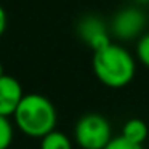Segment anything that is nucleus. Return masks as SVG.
I'll return each instance as SVG.
<instances>
[{
	"instance_id": "7ed1b4c3",
	"label": "nucleus",
	"mask_w": 149,
	"mask_h": 149,
	"mask_svg": "<svg viewBox=\"0 0 149 149\" xmlns=\"http://www.w3.org/2000/svg\"><path fill=\"white\" fill-rule=\"evenodd\" d=\"M74 136L82 149H104L112 139L111 123L101 114H85L75 123Z\"/></svg>"
},
{
	"instance_id": "ddd939ff",
	"label": "nucleus",
	"mask_w": 149,
	"mask_h": 149,
	"mask_svg": "<svg viewBox=\"0 0 149 149\" xmlns=\"http://www.w3.org/2000/svg\"><path fill=\"white\" fill-rule=\"evenodd\" d=\"M3 75V66H2V63H0V77Z\"/></svg>"
},
{
	"instance_id": "f257e3e1",
	"label": "nucleus",
	"mask_w": 149,
	"mask_h": 149,
	"mask_svg": "<svg viewBox=\"0 0 149 149\" xmlns=\"http://www.w3.org/2000/svg\"><path fill=\"white\" fill-rule=\"evenodd\" d=\"M93 71L98 80L109 88H122L133 80L136 72L135 58L127 48L107 43L93 55Z\"/></svg>"
},
{
	"instance_id": "423d86ee",
	"label": "nucleus",
	"mask_w": 149,
	"mask_h": 149,
	"mask_svg": "<svg viewBox=\"0 0 149 149\" xmlns=\"http://www.w3.org/2000/svg\"><path fill=\"white\" fill-rule=\"evenodd\" d=\"M79 34H80L82 40L88 47L93 48V52H96V50L103 48L104 45L111 43L109 34H107L104 23L95 16H88L85 19H82V23L79 24Z\"/></svg>"
},
{
	"instance_id": "f8f14e48",
	"label": "nucleus",
	"mask_w": 149,
	"mask_h": 149,
	"mask_svg": "<svg viewBox=\"0 0 149 149\" xmlns=\"http://www.w3.org/2000/svg\"><path fill=\"white\" fill-rule=\"evenodd\" d=\"M5 29H7V13H5L3 7L0 5V37L5 32Z\"/></svg>"
},
{
	"instance_id": "1a4fd4ad",
	"label": "nucleus",
	"mask_w": 149,
	"mask_h": 149,
	"mask_svg": "<svg viewBox=\"0 0 149 149\" xmlns=\"http://www.w3.org/2000/svg\"><path fill=\"white\" fill-rule=\"evenodd\" d=\"M13 141V125L7 116H0V149H8Z\"/></svg>"
},
{
	"instance_id": "39448f33",
	"label": "nucleus",
	"mask_w": 149,
	"mask_h": 149,
	"mask_svg": "<svg viewBox=\"0 0 149 149\" xmlns=\"http://www.w3.org/2000/svg\"><path fill=\"white\" fill-rule=\"evenodd\" d=\"M23 96V87L16 79L5 74L0 77V116H13Z\"/></svg>"
},
{
	"instance_id": "9d476101",
	"label": "nucleus",
	"mask_w": 149,
	"mask_h": 149,
	"mask_svg": "<svg viewBox=\"0 0 149 149\" xmlns=\"http://www.w3.org/2000/svg\"><path fill=\"white\" fill-rule=\"evenodd\" d=\"M136 56L141 64L149 68V32L139 37L138 43H136Z\"/></svg>"
},
{
	"instance_id": "6e6552de",
	"label": "nucleus",
	"mask_w": 149,
	"mask_h": 149,
	"mask_svg": "<svg viewBox=\"0 0 149 149\" xmlns=\"http://www.w3.org/2000/svg\"><path fill=\"white\" fill-rule=\"evenodd\" d=\"M40 139H42L40 141V149H72L71 139L64 133L56 132V130H52Z\"/></svg>"
},
{
	"instance_id": "0eeeda50",
	"label": "nucleus",
	"mask_w": 149,
	"mask_h": 149,
	"mask_svg": "<svg viewBox=\"0 0 149 149\" xmlns=\"http://www.w3.org/2000/svg\"><path fill=\"white\" fill-rule=\"evenodd\" d=\"M149 135V130H148V125L144 123V120L141 119H130L125 122L122 128V135L127 141L130 143H135V144H139L143 146V143L146 141Z\"/></svg>"
},
{
	"instance_id": "20e7f679",
	"label": "nucleus",
	"mask_w": 149,
	"mask_h": 149,
	"mask_svg": "<svg viewBox=\"0 0 149 149\" xmlns=\"http://www.w3.org/2000/svg\"><path fill=\"white\" fill-rule=\"evenodd\" d=\"M146 24V16L141 10L138 8H123L116 15L112 21V29L114 36L122 40H130L133 37L139 36Z\"/></svg>"
},
{
	"instance_id": "9b49d317",
	"label": "nucleus",
	"mask_w": 149,
	"mask_h": 149,
	"mask_svg": "<svg viewBox=\"0 0 149 149\" xmlns=\"http://www.w3.org/2000/svg\"><path fill=\"white\" fill-rule=\"evenodd\" d=\"M104 149H143V146L127 141L123 136H117V138L111 139V141L106 144V148H104Z\"/></svg>"
},
{
	"instance_id": "f03ea898",
	"label": "nucleus",
	"mask_w": 149,
	"mask_h": 149,
	"mask_svg": "<svg viewBox=\"0 0 149 149\" xmlns=\"http://www.w3.org/2000/svg\"><path fill=\"white\" fill-rule=\"evenodd\" d=\"M16 127L31 138H42L56 127V109L53 103L39 93L24 95L13 114Z\"/></svg>"
}]
</instances>
